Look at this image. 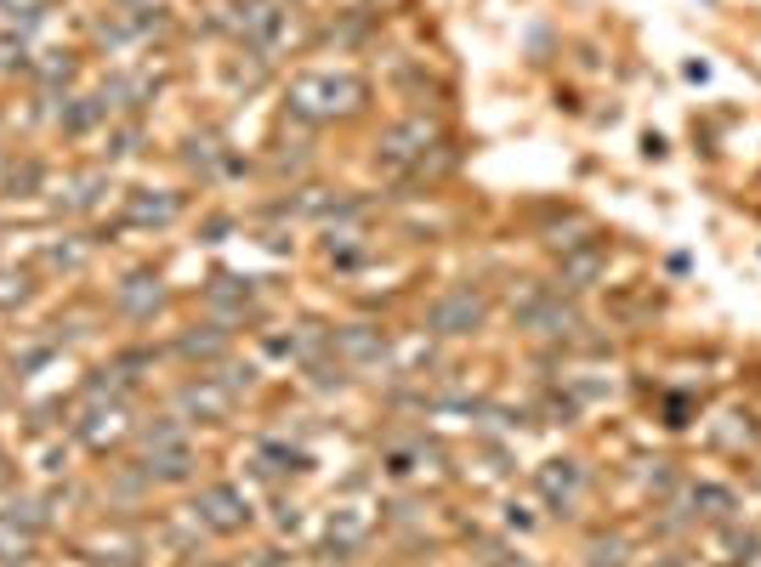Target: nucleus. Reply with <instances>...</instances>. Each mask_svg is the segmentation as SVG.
Listing matches in <instances>:
<instances>
[{"label": "nucleus", "instance_id": "f257e3e1", "mask_svg": "<svg viewBox=\"0 0 761 567\" xmlns=\"http://www.w3.org/2000/svg\"><path fill=\"white\" fill-rule=\"evenodd\" d=\"M290 103L313 114V120H329V114H352L363 103V86L352 75H302L290 86Z\"/></svg>", "mask_w": 761, "mask_h": 567}, {"label": "nucleus", "instance_id": "f03ea898", "mask_svg": "<svg viewBox=\"0 0 761 567\" xmlns=\"http://www.w3.org/2000/svg\"><path fill=\"white\" fill-rule=\"evenodd\" d=\"M483 318V302L472 290H455V295H444V302L433 307V329H444V336H460V329H472Z\"/></svg>", "mask_w": 761, "mask_h": 567}, {"label": "nucleus", "instance_id": "7ed1b4c3", "mask_svg": "<svg viewBox=\"0 0 761 567\" xmlns=\"http://www.w3.org/2000/svg\"><path fill=\"white\" fill-rule=\"evenodd\" d=\"M687 506H693V517H705V522H734V488H721V483H693L687 488Z\"/></svg>", "mask_w": 761, "mask_h": 567}, {"label": "nucleus", "instance_id": "20e7f679", "mask_svg": "<svg viewBox=\"0 0 761 567\" xmlns=\"http://www.w3.org/2000/svg\"><path fill=\"white\" fill-rule=\"evenodd\" d=\"M540 494L551 499L557 511H569L574 494H580V465H574V460H551L546 472H540Z\"/></svg>", "mask_w": 761, "mask_h": 567}, {"label": "nucleus", "instance_id": "39448f33", "mask_svg": "<svg viewBox=\"0 0 761 567\" xmlns=\"http://www.w3.org/2000/svg\"><path fill=\"white\" fill-rule=\"evenodd\" d=\"M721 545H727V562L734 567H756L761 562V533H750V528L721 522Z\"/></svg>", "mask_w": 761, "mask_h": 567}, {"label": "nucleus", "instance_id": "423d86ee", "mask_svg": "<svg viewBox=\"0 0 761 567\" xmlns=\"http://www.w3.org/2000/svg\"><path fill=\"white\" fill-rule=\"evenodd\" d=\"M426 137H433V125L415 120V125H404V131H392L381 154H387V159H410V154H421V148H426Z\"/></svg>", "mask_w": 761, "mask_h": 567}, {"label": "nucleus", "instance_id": "0eeeda50", "mask_svg": "<svg viewBox=\"0 0 761 567\" xmlns=\"http://www.w3.org/2000/svg\"><path fill=\"white\" fill-rule=\"evenodd\" d=\"M625 562V540H597L591 545V567H619Z\"/></svg>", "mask_w": 761, "mask_h": 567}, {"label": "nucleus", "instance_id": "6e6552de", "mask_svg": "<svg viewBox=\"0 0 761 567\" xmlns=\"http://www.w3.org/2000/svg\"><path fill=\"white\" fill-rule=\"evenodd\" d=\"M653 567H687L682 556H653Z\"/></svg>", "mask_w": 761, "mask_h": 567}]
</instances>
